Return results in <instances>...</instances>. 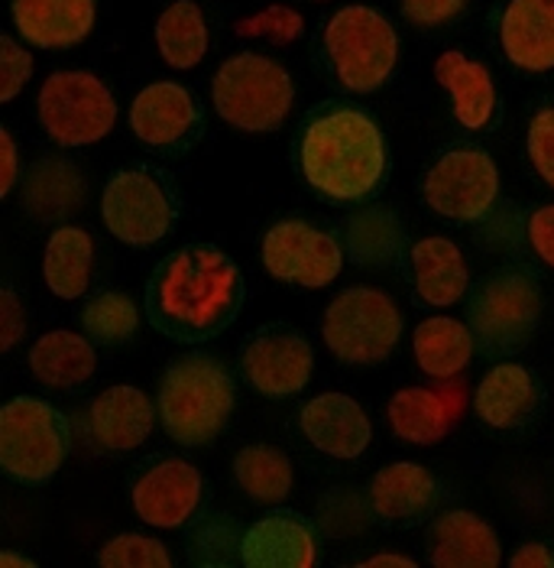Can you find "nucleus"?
Instances as JSON below:
<instances>
[{"mask_svg": "<svg viewBox=\"0 0 554 568\" xmlns=\"http://www.w3.org/2000/svg\"><path fill=\"white\" fill-rule=\"evenodd\" d=\"M240 562L247 568H311L318 562V542L299 514L279 510L244 532Z\"/></svg>", "mask_w": 554, "mask_h": 568, "instance_id": "18", "label": "nucleus"}, {"mask_svg": "<svg viewBox=\"0 0 554 568\" xmlns=\"http://www.w3.org/2000/svg\"><path fill=\"white\" fill-rule=\"evenodd\" d=\"M434 79L451 94L454 118L461 121V128L480 131L490 124L493 108H496V88H493L486 65L473 62L458 49H448L434 62Z\"/></svg>", "mask_w": 554, "mask_h": 568, "instance_id": "25", "label": "nucleus"}, {"mask_svg": "<svg viewBox=\"0 0 554 568\" xmlns=\"http://www.w3.org/2000/svg\"><path fill=\"white\" fill-rule=\"evenodd\" d=\"M259 257L269 276L301 290H325L343 266L341 244L328 231L299 219L273 224L263 234Z\"/></svg>", "mask_w": 554, "mask_h": 568, "instance_id": "9", "label": "nucleus"}, {"mask_svg": "<svg viewBox=\"0 0 554 568\" xmlns=\"http://www.w3.org/2000/svg\"><path fill=\"white\" fill-rule=\"evenodd\" d=\"M512 568H554V552L545 542H525L512 552Z\"/></svg>", "mask_w": 554, "mask_h": 568, "instance_id": "42", "label": "nucleus"}, {"mask_svg": "<svg viewBox=\"0 0 554 568\" xmlns=\"http://www.w3.org/2000/svg\"><path fill=\"white\" fill-rule=\"evenodd\" d=\"M234 478L256 504H283L293 494L296 471L286 452L273 445H244L234 455Z\"/></svg>", "mask_w": 554, "mask_h": 568, "instance_id": "32", "label": "nucleus"}, {"mask_svg": "<svg viewBox=\"0 0 554 568\" xmlns=\"http://www.w3.org/2000/svg\"><path fill=\"white\" fill-rule=\"evenodd\" d=\"M529 241H532V251L538 254V261L554 266V205H542L529 219Z\"/></svg>", "mask_w": 554, "mask_h": 568, "instance_id": "40", "label": "nucleus"}, {"mask_svg": "<svg viewBox=\"0 0 554 568\" xmlns=\"http://www.w3.org/2000/svg\"><path fill=\"white\" fill-rule=\"evenodd\" d=\"M156 45L170 69H195L208 52V23L195 0H175L156 20Z\"/></svg>", "mask_w": 554, "mask_h": 568, "instance_id": "31", "label": "nucleus"}, {"mask_svg": "<svg viewBox=\"0 0 554 568\" xmlns=\"http://www.w3.org/2000/svg\"><path fill=\"white\" fill-rule=\"evenodd\" d=\"M470 0H402V13L416 27H444L464 13Z\"/></svg>", "mask_w": 554, "mask_h": 568, "instance_id": "38", "label": "nucleus"}, {"mask_svg": "<svg viewBox=\"0 0 554 568\" xmlns=\"http://www.w3.org/2000/svg\"><path fill=\"white\" fill-rule=\"evenodd\" d=\"M476 416L493 429H515L532 419L538 406V381L522 364H496L473 396Z\"/></svg>", "mask_w": 554, "mask_h": 568, "instance_id": "23", "label": "nucleus"}, {"mask_svg": "<svg viewBox=\"0 0 554 568\" xmlns=\"http://www.w3.org/2000/svg\"><path fill=\"white\" fill-rule=\"evenodd\" d=\"M542 315V293L529 276L503 273L490 280L473 303V328L490 348L522 345Z\"/></svg>", "mask_w": 554, "mask_h": 568, "instance_id": "13", "label": "nucleus"}, {"mask_svg": "<svg viewBox=\"0 0 554 568\" xmlns=\"http://www.w3.org/2000/svg\"><path fill=\"white\" fill-rule=\"evenodd\" d=\"M85 195L82 173L65 163V160H43L40 166H33V173L27 175V189H23V205L27 215L37 221H55L79 212Z\"/></svg>", "mask_w": 554, "mask_h": 568, "instance_id": "30", "label": "nucleus"}, {"mask_svg": "<svg viewBox=\"0 0 554 568\" xmlns=\"http://www.w3.org/2000/svg\"><path fill=\"white\" fill-rule=\"evenodd\" d=\"M321 338L347 364H380L402 338V312L377 286H350L325 308Z\"/></svg>", "mask_w": 554, "mask_h": 568, "instance_id": "6", "label": "nucleus"}, {"mask_svg": "<svg viewBox=\"0 0 554 568\" xmlns=\"http://www.w3.org/2000/svg\"><path fill=\"white\" fill-rule=\"evenodd\" d=\"M299 426L301 436L311 442V448L338 462L360 458L373 438V423L367 409L353 396L338 394V390L308 399L301 406Z\"/></svg>", "mask_w": 554, "mask_h": 568, "instance_id": "16", "label": "nucleus"}, {"mask_svg": "<svg viewBox=\"0 0 554 568\" xmlns=\"http://www.w3.org/2000/svg\"><path fill=\"white\" fill-rule=\"evenodd\" d=\"M101 219L107 231L130 247H150L172 231L175 205L163 182L146 170L111 175L101 195Z\"/></svg>", "mask_w": 554, "mask_h": 568, "instance_id": "11", "label": "nucleus"}, {"mask_svg": "<svg viewBox=\"0 0 554 568\" xmlns=\"http://www.w3.org/2000/svg\"><path fill=\"white\" fill-rule=\"evenodd\" d=\"M412 351L425 377L451 381V377H461L473 361V332L461 318L431 315L425 322H419L412 335Z\"/></svg>", "mask_w": 554, "mask_h": 568, "instance_id": "29", "label": "nucleus"}, {"mask_svg": "<svg viewBox=\"0 0 554 568\" xmlns=\"http://www.w3.org/2000/svg\"><path fill=\"white\" fill-rule=\"evenodd\" d=\"M503 562L500 536L470 510H448L431 526L434 568H496Z\"/></svg>", "mask_w": 554, "mask_h": 568, "instance_id": "22", "label": "nucleus"}, {"mask_svg": "<svg viewBox=\"0 0 554 568\" xmlns=\"http://www.w3.org/2000/svg\"><path fill=\"white\" fill-rule=\"evenodd\" d=\"M500 195V170L486 150L461 146L444 156L425 175L428 209L441 219L480 221Z\"/></svg>", "mask_w": 554, "mask_h": 568, "instance_id": "10", "label": "nucleus"}, {"mask_svg": "<svg viewBox=\"0 0 554 568\" xmlns=\"http://www.w3.org/2000/svg\"><path fill=\"white\" fill-rule=\"evenodd\" d=\"M325 52L335 79L347 91L370 94L392 75L399 62V37L380 10L347 3L325 27Z\"/></svg>", "mask_w": 554, "mask_h": 568, "instance_id": "5", "label": "nucleus"}, {"mask_svg": "<svg viewBox=\"0 0 554 568\" xmlns=\"http://www.w3.org/2000/svg\"><path fill=\"white\" fill-rule=\"evenodd\" d=\"M40 124L59 146H91L117 124V101L98 75L65 69L40 88Z\"/></svg>", "mask_w": 554, "mask_h": 568, "instance_id": "7", "label": "nucleus"}, {"mask_svg": "<svg viewBox=\"0 0 554 568\" xmlns=\"http://www.w3.org/2000/svg\"><path fill=\"white\" fill-rule=\"evenodd\" d=\"M529 160L554 189V108H542L529 124Z\"/></svg>", "mask_w": 554, "mask_h": 568, "instance_id": "37", "label": "nucleus"}, {"mask_svg": "<svg viewBox=\"0 0 554 568\" xmlns=\"http://www.w3.org/2000/svg\"><path fill=\"white\" fill-rule=\"evenodd\" d=\"M315 3H328V0H315Z\"/></svg>", "mask_w": 554, "mask_h": 568, "instance_id": "45", "label": "nucleus"}, {"mask_svg": "<svg viewBox=\"0 0 554 568\" xmlns=\"http://www.w3.org/2000/svg\"><path fill=\"white\" fill-rule=\"evenodd\" d=\"M412 280L422 303L434 308L454 306L470 286L468 261L451 237L434 234L412 247Z\"/></svg>", "mask_w": 554, "mask_h": 568, "instance_id": "24", "label": "nucleus"}, {"mask_svg": "<svg viewBox=\"0 0 554 568\" xmlns=\"http://www.w3.org/2000/svg\"><path fill=\"white\" fill-rule=\"evenodd\" d=\"M299 166L305 182L335 202L367 199L386 173L380 124L357 108H331L301 131Z\"/></svg>", "mask_w": 554, "mask_h": 568, "instance_id": "2", "label": "nucleus"}, {"mask_svg": "<svg viewBox=\"0 0 554 568\" xmlns=\"http://www.w3.org/2000/svg\"><path fill=\"white\" fill-rule=\"evenodd\" d=\"M156 406L172 442L198 448L227 429L234 413V381L212 354H182L160 381Z\"/></svg>", "mask_w": 554, "mask_h": 568, "instance_id": "3", "label": "nucleus"}, {"mask_svg": "<svg viewBox=\"0 0 554 568\" xmlns=\"http://www.w3.org/2000/svg\"><path fill=\"white\" fill-rule=\"evenodd\" d=\"M234 33L240 40H269L276 45H289L301 40L305 33V17L289 3H273L266 10H259L254 17H244L234 23Z\"/></svg>", "mask_w": 554, "mask_h": 568, "instance_id": "35", "label": "nucleus"}, {"mask_svg": "<svg viewBox=\"0 0 554 568\" xmlns=\"http://www.w3.org/2000/svg\"><path fill=\"white\" fill-rule=\"evenodd\" d=\"M20 175V156H17V143L7 128H0V195L7 199L10 189L17 185Z\"/></svg>", "mask_w": 554, "mask_h": 568, "instance_id": "41", "label": "nucleus"}, {"mask_svg": "<svg viewBox=\"0 0 554 568\" xmlns=\"http://www.w3.org/2000/svg\"><path fill=\"white\" fill-rule=\"evenodd\" d=\"M33 79V55L10 37H0V101L10 104Z\"/></svg>", "mask_w": 554, "mask_h": 568, "instance_id": "36", "label": "nucleus"}, {"mask_svg": "<svg viewBox=\"0 0 554 568\" xmlns=\"http://www.w3.org/2000/svg\"><path fill=\"white\" fill-rule=\"evenodd\" d=\"M98 566L104 568H170V549L153 539V536H140V532H121L111 542L101 546L98 552Z\"/></svg>", "mask_w": 554, "mask_h": 568, "instance_id": "34", "label": "nucleus"}, {"mask_svg": "<svg viewBox=\"0 0 554 568\" xmlns=\"http://www.w3.org/2000/svg\"><path fill=\"white\" fill-rule=\"evenodd\" d=\"M0 566L3 568H37L33 559H27V556H17V552H3L0 556Z\"/></svg>", "mask_w": 554, "mask_h": 568, "instance_id": "44", "label": "nucleus"}, {"mask_svg": "<svg viewBox=\"0 0 554 568\" xmlns=\"http://www.w3.org/2000/svg\"><path fill=\"white\" fill-rule=\"evenodd\" d=\"M27 332V312L20 306V296L3 286L0 290V351H10Z\"/></svg>", "mask_w": 554, "mask_h": 568, "instance_id": "39", "label": "nucleus"}, {"mask_svg": "<svg viewBox=\"0 0 554 568\" xmlns=\"http://www.w3.org/2000/svg\"><path fill=\"white\" fill-rule=\"evenodd\" d=\"M470 403V387L461 377L434 381L431 387L396 390L386 406V423L409 445H438L458 429Z\"/></svg>", "mask_w": 554, "mask_h": 568, "instance_id": "12", "label": "nucleus"}, {"mask_svg": "<svg viewBox=\"0 0 554 568\" xmlns=\"http://www.w3.org/2000/svg\"><path fill=\"white\" fill-rule=\"evenodd\" d=\"M500 45L515 69H554V0H510L500 20Z\"/></svg>", "mask_w": 554, "mask_h": 568, "instance_id": "20", "label": "nucleus"}, {"mask_svg": "<svg viewBox=\"0 0 554 568\" xmlns=\"http://www.w3.org/2000/svg\"><path fill=\"white\" fill-rule=\"evenodd\" d=\"M13 27L37 49H69L91 37L94 0H13Z\"/></svg>", "mask_w": 554, "mask_h": 568, "instance_id": "19", "label": "nucleus"}, {"mask_svg": "<svg viewBox=\"0 0 554 568\" xmlns=\"http://www.w3.org/2000/svg\"><path fill=\"white\" fill-rule=\"evenodd\" d=\"M91 270H94V237L75 224L55 227L43 251V280L49 293L65 303L82 300L91 286Z\"/></svg>", "mask_w": 554, "mask_h": 568, "instance_id": "28", "label": "nucleus"}, {"mask_svg": "<svg viewBox=\"0 0 554 568\" xmlns=\"http://www.w3.org/2000/svg\"><path fill=\"white\" fill-rule=\"evenodd\" d=\"M198 121V104L178 82H153L130 104V131L146 146H172Z\"/></svg>", "mask_w": 554, "mask_h": 568, "instance_id": "21", "label": "nucleus"}, {"mask_svg": "<svg viewBox=\"0 0 554 568\" xmlns=\"http://www.w3.org/2000/svg\"><path fill=\"white\" fill-rule=\"evenodd\" d=\"M30 371L33 377L52 390H75L88 384L98 371V354L88 335L55 328L37 338L30 348Z\"/></svg>", "mask_w": 554, "mask_h": 568, "instance_id": "26", "label": "nucleus"}, {"mask_svg": "<svg viewBox=\"0 0 554 568\" xmlns=\"http://www.w3.org/2000/svg\"><path fill=\"white\" fill-rule=\"evenodd\" d=\"M153 399L140 387L114 384L91 399L88 406V429L101 452H133L140 448L156 426Z\"/></svg>", "mask_w": 554, "mask_h": 568, "instance_id": "17", "label": "nucleus"}, {"mask_svg": "<svg viewBox=\"0 0 554 568\" xmlns=\"http://www.w3.org/2000/svg\"><path fill=\"white\" fill-rule=\"evenodd\" d=\"M244 377L250 381L256 394L283 399L305 390L315 371V351L299 332H259L240 354Z\"/></svg>", "mask_w": 554, "mask_h": 568, "instance_id": "14", "label": "nucleus"}, {"mask_svg": "<svg viewBox=\"0 0 554 568\" xmlns=\"http://www.w3.org/2000/svg\"><path fill=\"white\" fill-rule=\"evenodd\" d=\"M240 303L244 273L212 244H192L170 254L146 286V315L153 328L185 345L224 332Z\"/></svg>", "mask_w": 554, "mask_h": 568, "instance_id": "1", "label": "nucleus"}, {"mask_svg": "<svg viewBox=\"0 0 554 568\" xmlns=\"http://www.w3.org/2000/svg\"><path fill=\"white\" fill-rule=\"evenodd\" d=\"M202 471L185 458H163L150 471H143L133 490V510L146 526L175 529L188 524L202 504Z\"/></svg>", "mask_w": 554, "mask_h": 568, "instance_id": "15", "label": "nucleus"}, {"mask_svg": "<svg viewBox=\"0 0 554 568\" xmlns=\"http://www.w3.org/2000/svg\"><path fill=\"white\" fill-rule=\"evenodd\" d=\"M212 101L224 124L244 133H269L289 118L296 104V85L286 65L276 59L240 52L220 62L214 72Z\"/></svg>", "mask_w": 554, "mask_h": 568, "instance_id": "4", "label": "nucleus"}, {"mask_svg": "<svg viewBox=\"0 0 554 568\" xmlns=\"http://www.w3.org/2000/svg\"><path fill=\"white\" fill-rule=\"evenodd\" d=\"M438 481L419 462H392L370 481V507L380 520H416L431 510Z\"/></svg>", "mask_w": 554, "mask_h": 568, "instance_id": "27", "label": "nucleus"}, {"mask_svg": "<svg viewBox=\"0 0 554 568\" xmlns=\"http://www.w3.org/2000/svg\"><path fill=\"white\" fill-rule=\"evenodd\" d=\"M65 458L55 409L37 396H17L0 409V468L23 484L49 481Z\"/></svg>", "mask_w": 554, "mask_h": 568, "instance_id": "8", "label": "nucleus"}, {"mask_svg": "<svg viewBox=\"0 0 554 568\" xmlns=\"http://www.w3.org/2000/svg\"><path fill=\"white\" fill-rule=\"evenodd\" d=\"M363 568H416L419 562L412 556H396V552H383V556H370L360 562Z\"/></svg>", "mask_w": 554, "mask_h": 568, "instance_id": "43", "label": "nucleus"}, {"mask_svg": "<svg viewBox=\"0 0 554 568\" xmlns=\"http://www.w3.org/2000/svg\"><path fill=\"white\" fill-rule=\"evenodd\" d=\"M140 325V308L130 300L127 293H101L94 300H88L85 312H82V328L91 342L101 345H121Z\"/></svg>", "mask_w": 554, "mask_h": 568, "instance_id": "33", "label": "nucleus"}]
</instances>
